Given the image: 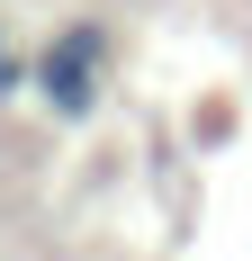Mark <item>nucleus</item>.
Listing matches in <instances>:
<instances>
[{"label": "nucleus", "instance_id": "f03ea898", "mask_svg": "<svg viewBox=\"0 0 252 261\" xmlns=\"http://www.w3.org/2000/svg\"><path fill=\"white\" fill-rule=\"evenodd\" d=\"M18 90V54H9V27H0V99Z\"/></svg>", "mask_w": 252, "mask_h": 261}, {"label": "nucleus", "instance_id": "f257e3e1", "mask_svg": "<svg viewBox=\"0 0 252 261\" xmlns=\"http://www.w3.org/2000/svg\"><path fill=\"white\" fill-rule=\"evenodd\" d=\"M99 81H108V27H99V18L54 27L45 54H36V99H45L63 126H81V117L99 108Z\"/></svg>", "mask_w": 252, "mask_h": 261}]
</instances>
